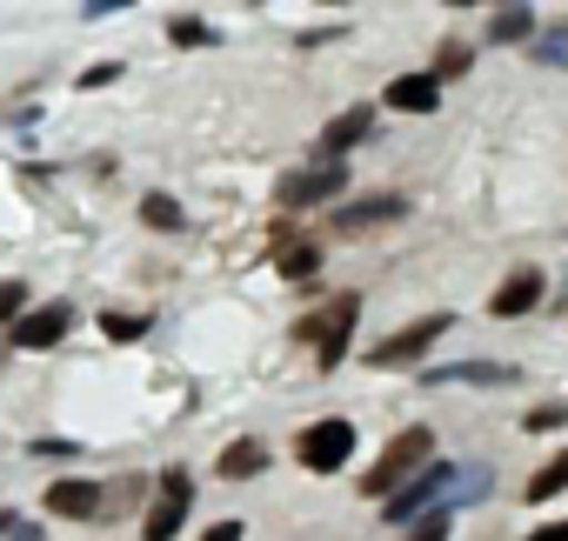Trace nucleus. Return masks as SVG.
<instances>
[{"label": "nucleus", "mask_w": 568, "mask_h": 541, "mask_svg": "<svg viewBox=\"0 0 568 541\" xmlns=\"http://www.w3.org/2000/svg\"><path fill=\"white\" fill-rule=\"evenodd\" d=\"M428 455H435V435H428L422 421H415V428H402V435L382 448V461L362 474V494H368V501H388L395 488H408V481L428 468Z\"/></svg>", "instance_id": "1"}, {"label": "nucleus", "mask_w": 568, "mask_h": 541, "mask_svg": "<svg viewBox=\"0 0 568 541\" xmlns=\"http://www.w3.org/2000/svg\"><path fill=\"white\" fill-rule=\"evenodd\" d=\"M355 321H362V302H355V295H335V302H328L322 315H302V321H295V341H308L322 368H342V355H348V335H355Z\"/></svg>", "instance_id": "2"}, {"label": "nucleus", "mask_w": 568, "mask_h": 541, "mask_svg": "<svg viewBox=\"0 0 568 541\" xmlns=\"http://www.w3.org/2000/svg\"><path fill=\"white\" fill-rule=\"evenodd\" d=\"M348 455H355V421H342V415L308 421L302 441H295V461H302L308 474H335V468H348Z\"/></svg>", "instance_id": "3"}, {"label": "nucleus", "mask_w": 568, "mask_h": 541, "mask_svg": "<svg viewBox=\"0 0 568 541\" xmlns=\"http://www.w3.org/2000/svg\"><path fill=\"white\" fill-rule=\"evenodd\" d=\"M335 194H348V161H308V167H295V174L274 181V201L281 207H322Z\"/></svg>", "instance_id": "4"}, {"label": "nucleus", "mask_w": 568, "mask_h": 541, "mask_svg": "<svg viewBox=\"0 0 568 541\" xmlns=\"http://www.w3.org/2000/svg\"><path fill=\"white\" fill-rule=\"evenodd\" d=\"M448 481H455V468H448V461H428V468H422L408 488H395V494H388V521H395V528H402V521L415 528L422 514H435V508H442L435 494H442Z\"/></svg>", "instance_id": "5"}, {"label": "nucleus", "mask_w": 568, "mask_h": 541, "mask_svg": "<svg viewBox=\"0 0 568 541\" xmlns=\"http://www.w3.org/2000/svg\"><path fill=\"white\" fill-rule=\"evenodd\" d=\"M402 214H408L402 194H362V201H342V207L328 214V227H335V234H375V227H388V221H402Z\"/></svg>", "instance_id": "6"}, {"label": "nucleus", "mask_w": 568, "mask_h": 541, "mask_svg": "<svg viewBox=\"0 0 568 541\" xmlns=\"http://www.w3.org/2000/svg\"><path fill=\"white\" fill-rule=\"evenodd\" d=\"M442 335H448V315H422V321L395 328V335H388V341H382V348H375L368 361H375V368H408V361H415L422 348H435Z\"/></svg>", "instance_id": "7"}, {"label": "nucleus", "mask_w": 568, "mask_h": 541, "mask_svg": "<svg viewBox=\"0 0 568 541\" xmlns=\"http://www.w3.org/2000/svg\"><path fill=\"white\" fill-rule=\"evenodd\" d=\"M74 335V308L68 302H48V308H28L21 321H14V341L28 348V355H41V348H61Z\"/></svg>", "instance_id": "8"}, {"label": "nucleus", "mask_w": 568, "mask_h": 541, "mask_svg": "<svg viewBox=\"0 0 568 541\" xmlns=\"http://www.w3.org/2000/svg\"><path fill=\"white\" fill-rule=\"evenodd\" d=\"M41 508H48V514H61V521H101V481L68 474V481H54V488L41 494Z\"/></svg>", "instance_id": "9"}, {"label": "nucleus", "mask_w": 568, "mask_h": 541, "mask_svg": "<svg viewBox=\"0 0 568 541\" xmlns=\"http://www.w3.org/2000/svg\"><path fill=\"white\" fill-rule=\"evenodd\" d=\"M535 302H541V267H515V275L488 295V315H495V321H515V315H528Z\"/></svg>", "instance_id": "10"}, {"label": "nucleus", "mask_w": 568, "mask_h": 541, "mask_svg": "<svg viewBox=\"0 0 568 541\" xmlns=\"http://www.w3.org/2000/svg\"><path fill=\"white\" fill-rule=\"evenodd\" d=\"M382 101H388L395 114H435V108H442V81H435V74H395V81L382 88Z\"/></svg>", "instance_id": "11"}, {"label": "nucleus", "mask_w": 568, "mask_h": 541, "mask_svg": "<svg viewBox=\"0 0 568 541\" xmlns=\"http://www.w3.org/2000/svg\"><path fill=\"white\" fill-rule=\"evenodd\" d=\"M375 134V108H348V114H335L328 127H322V161H342L355 141H368Z\"/></svg>", "instance_id": "12"}, {"label": "nucleus", "mask_w": 568, "mask_h": 541, "mask_svg": "<svg viewBox=\"0 0 568 541\" xmlns=\"http://www.w3.org/2000/svg\"><path fill=\"white\" fill-rule=\"evenodd\" d=\"M428 381H435V388H448V381H475V388H508V381H515V368H508V361H442V368H428Z\"/></svg>", "instance_id": "13"}, {"label": "nucleus", "mask_w": 568, "mask_h": 541, "mask_svg": "<svg viewBox=\"0 0 568 541\" xmlns=\"http://www.w3.org/2000/svg\"><path fill=\"white\" fill-rule=\"evenodd\" d=\"M214 468H221V481H247V474L267 468V448H261V441H227Z\"/></svg>", "instance_id": "14"}, {"label": "nucleus", "mask_w": 568, "mask_h": 541, "mask_svg": "<svg viewBox=\"0 0 568 541\" xmlns=\"http://www.w3.org/2000/svg\"><path fill=\"white\" fill-rule=\"evenodd\" d=\"M528 34H535V8H501V14L488 21V41H495V48H521Z\"/></svg>", "instance_id": "15"}, {"label": "nucleus", "mask_w": 568, "mask_h": 541, "mask_svg": "<svg viewBox=\"0 0 568 541\" xmlns=\"http://www.w3.org/2000/svg\"><path fill=\"white\" fill-rule=\"evenodd\" d=\"M274 267H281V275H288V282H308L315 267H322V247H315V241H281Z\"/></svg>", "instance_id": "16"}, {"label": "nucleus", "mask_w": 568, "mask_h": 541, "mask_svg": "<svg viewBox=\"0 0 568 541\" xmlns=\"http://www.w3.org/2000/svg\"><path fill=\"white\" fill-rule=\"evenodd\" d=\"M134 508H141V474H121V481L101 488V521H121V514H134Z\"/></svg>", "instance_id": "17"}, {"label": "nucleus", "mask_w": 568, "mask_h": 541, "mask_svg": "<svg viewBox=\"0 0 568 541\" xmlns=\"http://www.w3.org/2000/svg\"><path fill=\"white\" fill-rule=\"evenodd\" d=\"M561 488H568V448H561L555 461H541V468L528 474V501H555Z\"/></svg>", "instance_id": "18"}, {"label": "nucleus", "mask_w": 568, "mask_h": 541, "mask_svg": "<svg viewBox=\"0 0 568 541\" xmlns=\"http://www.w3.org/2000/svg\"><path fill=\"white\" fill-rule=\"evenodd\" d=\"M181 521H187V508H181V501H154V508H148V521H141V534H148V541H174V534H181Z\"/></svg>", "instance_id": "19"}, {"label": "nucleus", "mask_w": 568, "mask_h": 541, "mask_svg": "<svg viewBox=\"0 0 568 541\" xmlns=\"http://www.w3.org/2000/svg\"><path fill=\"white\" fill-rule=\"evenodd\" d=\"M468 61H475V54H468V41H442V48H435V68H428V74H435V81L448 88V81H462V74H468Z\"/></svg>", "instance_id": "20"}, {"label": "nucleus", "mask_w": 568, "mask_h": 541, "mask_svg": "<svg viewBox=\"0 0 568 541\" xmlns=\"http://www.w3.org/2000/svg\"><path fill=\"white\" fill-rule=\"evenodd\" d=\"M168 41H174V48H214V28H207L201 14H174V21H168Z\"/></svg>", "instance_id": "21"}, {"label": "nucleus", "mask_w": 568, "mask_h": 541, "mask_svg": "<svg viewBox=\"0 0 568 541\" xmlns=\"http://www.w3.org/2000/svg\"><path fill=\"white\" fill-rule=\"evenodd\" d=\"M141 221H148V227H161V234H174L187 214H181V201H174V194H148V201H141Z\"/></svg>", "instance_id": "22"}, {"label": "nucleus", "mask_w": 568, "mask_h": 541, "mask_svg": "<svg viewBox=\"0 0 568 541\" xmlns=\"http://www.w3.org/2000/svg\"><path fill=\"white\" fill-rule=\"evenodd\" d=\"M448 528H455V508H435V514H422L415 528H402L395 541H448Z\"/></svg>", "instance_id": "23"}, {"label": "nucleus", "mask_w": 568, "mask_h": 541, "mask_svg": "<svg viewBox=\"0 0 568 541\" xmlns=\"http://www.w3.org/2000/svg\"><path fill=\"white\" fill-rule=\"evenodd\" d=\"M28 315V282H0V328H14Z\"/></svg>", "instance_id": "24"}, {"label": "nucleus", "mask_w": 568, "mask_h": 541, "mask_svg": "<svg viewBox=\"0 0 568 541\" xmlns=\"http://www.w3.org/2000/svg\"><path fill=\"white\" fill-rule=\"evenodd\" d=\"M161 501H181V508L194 501V474H187L181 461H174V468H161Z\"/></svg>", "instance_id": "25"}, {"label": "nucleus", "mask_w": 568, "mask_h": 541, "mask_svg": "<svg viewBox=\"0 0 568 541\" xmlns=\"http://www.w3.org/2000/svg\"><path fill=\"white\" fill-rule=\"evenodd\" d=\"M535 61H541V68H568V21H561L548 41H535Z\"/></svg>", "instance_id": "26"}, {"label": "nucleus", "mask_w": 568, "mask_h": 541, "mask_svg": "<svg viewBox=\"0 0 568 541\" xmlns=\"http://www.w3.org/2000/svg\"><path fill=\"white\" fill-rule=\"evenodd\" d=\"M101 328H108V341H141V335H148V321H141V315H108Z\"/></svg>", "instance_id": "27"}, {"label": "nucleus", "mask_w": 568, "mask_h": 541, "mask_svg": "<svg viewBox=\"0 0 568 541\" xmlns=\"http://www.w3.org/2000/svg\"><path fill=\"white\" fill-rule=\"evenodd\" d=\"M561 421H568V408H555V401H548V408H535V415H528V428H535V435H548V428H561Z\"/></svg>", "instance_id": "28"}, {"label": "nucleus", "mask_w": 568, "mask_h": 541, "mask_svg": "<svg viewBox=\"0 0 568 541\" xmlns=\"http://www.w3.org/2000/svg\"><path fill=\"white\" fill-rule=\"evenodd\" d=\"M114 74H121V61H101V68H88V74H81V88H108Z\"/></svg>", "instance_id": "29"}, {"label": "nucleus", "mask_w": 568, "mask_h": 541, "mask_svg": "<svg viewBox=\"0 0 568 541\" xmlns=\"http://www.w3.org/2000/svg\"><path fill=\"white\" fill-rule=\"evenodd\" d=\"M201 541H241V521H214V528H207Z\"/></svg>", "instance_id": "30"}, {"label": "nucleus", "mask_w": 568, "mask_h": 541, "mask_svg": "<svg viewBox=\"0 0 568 541\" xmlns=\"http://www.w3.org/2000/svg\"><path fill=\"white\" fill-rule=\"evenodd\" d=\"M528 541H568V521H541V528H535Z\"/></svg>", "instance_id": "31"}, {"label": "nucleus", "mask_w": 568, "mask_h": 541, "mask_svg": "<svg viewBox=\"0 0 568 541\" xmlns=\"http://www.w3.org/2000/svg\"><path fill=\"white\" fill-rule=\"evenodd\" d=\"M14 528H21V521H14V508H0V541H8Z\"/></svg>", "instance_id": "32"}]
</instances>
